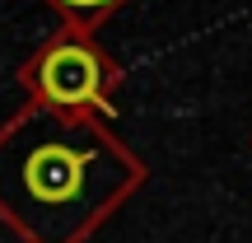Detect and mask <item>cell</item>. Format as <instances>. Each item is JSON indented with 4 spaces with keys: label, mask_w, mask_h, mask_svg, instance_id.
I'll use <instances>...</instances> for the list:
<instances>
[{
    "label": "cell",
    "mask_w": 252,
    "mask_h": 243,
    "mask_svg": "<svg viewBox=\"0 0 252 243\" xmlns=\"http://www.w3.org/2000/svg\"><path fill=\"white\" fill-rule=\"evenodd\" d=\"M42 89L56 103H80L98 89V61L84 47H56L42 61Z\"/></svg>",
    "instance_id": "cell-1"
},
{
    "label": "cell",
    "mask_w": 252,
    "mask_h": 243,
    "mask_svg": "<svg viewBox=\"0 0 252 243\" xmlns=\"http://www.w3.org/2000/svg\"><path fill=\"white\" fill-rule=\"evenodd\" d=\"M28 192L37 201H70L80 192V154L47 145L28 159Z\"/></svg>",
    "instance_id": "cell-2"
},
{
    "label": "cell",
    "mask_w": 252,
    "mask_h": 243,
    "mask_svg": "<svg viewBox=\"0 0 252 243\" xmlns=\"http://www.w3.org/2000/svg\"><path fill=\"white\" fill-rule=\"evenodd\" d=\"M70 5H80V9H94V5H108V0H70Z\"/></svg>",
    "instance_id": "cell-3"
}]
</instances>
